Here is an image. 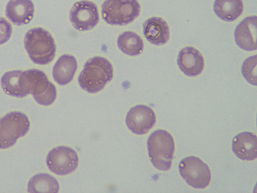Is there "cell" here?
<instances>
[{
    "instance_id": "obj_1",
    "label": "cell",
    "mask_w": 257,
    "mask_h": 193,
    "mask_svg": "<svg viewBox=\"0 0 257 193\" xmlns=\"http://www.w3.org/2000/svg\"><path fill=\"white\" fill-rule=\"evenodd\" d=\"M113 77V68L104 57H93L85 63L80 73L79 84L80 88L90 93L99 92Z\"/></svg>"
},
{
    "instance_id": "obj_2",
    "label": "cell",
    "mask_w": 257,
    "mask_h": 193,
    "mask_svg": "<svg viewBox=\"0 0 257 193\" xmlns=\"http://www.w3.org/2000/svg\"><path fill=\"white\" fill-rule=\"evenodd\" d=\"M24 47L34 63L45 65L54 60L56 45L49 32L41 27L29 30L25 34Z\"/></svg>"
},
{
    "instance_id": "obj_3",
    "label": "cell",
    "mask_w": 257,
    "mask_h": 193,
    "mask_svg": "<svg viewBox=\"0 0 257 193\" xmlns=\"http://www.w3.org/2000/svg\"><path fill=\"white\" fill-rule=\"evenodd\" d=\"M148 149L149 158L156 168L163 171L171 169L175 144L169 132L163 130L153 132L149 137Z\"/></svg>"
},
{
    "instance_id": "obj_4",
    "label": "cell",
    "mask_w": 257,
    "mask_h": 193,
    "mask_svg": "<svg viewBox=\"0 0 257 193\" xmlns=\"http://www.w3.org/2000/svg\"><path fill=\"white\" fill-rule=\"evenodd\" d=\"M141 11L138 0H105L102 5L103 20L113 26L132 24L139 17Z\"/></svg>"
},
{
    "instance_id": "obj_5",
    "label": "cell",
    "mask_w": 257,
    "mask_h": 193,
    "mask_svg": "<svg viewBox=\"0 0 257 193\" xmlns=\"http://www.w3.org/2000/svg\"><path fill=\"white\" fill-rule=\"evenodd\" d=\"M30 129L26 115L19 112L9 113L0 119V149L13 146L20 137L25 136Z\"/></svg>"
},
{
    "instance_id": "obj_6",
    "label": "cell",
    "mask_w": 257,
    "mask_h": 193,
    "mask_svg": "<svg viewBox=\"0 0 257 193\" xmlns=\"http://www.w3.org/2000/svg\"><path fill=\"white\" fill-rule=\"evenodd\" d=\"M181 177L191 187L205 189L210 184L211 172L208 165L194 156L183 158L179 164Z\"/></svg>"
},
{
    "instance_id": "obj_7",
    "label": "cell",
    "mask_w": 257,
    "mask_h": 193,
    "mask_svg": "<svg viewBox=\"0 0 257 193\" xmlns=\"http://www.w3.org/2000/svg\"><path fill=\"white\" fill-rule=\"evenodd\" d=\"M26 72L29 80V93L33 95L38 104L51 105L57 96L56 86L48 80L43 71L31 69Z\"/></svg>"
},
{
    "instance_id": "obj_8",
    "label": "cell",
    "mask_w": 257,
    "mask_h": 193,
    "mask_svg": "<svg viewBox=\"0 0 257 193\" xmlns=\"http://www.w3.org/2000/svg\"><path fill=\"white\" fill-rule=\"evenodd\" d=\"M47 164L52 173L57 175H67L77 168L79 157L74 149L59 146L53 149L48 154Z\"/></svg>"
},
{
    "instance_id": "obj_9",
    "label": "cell",
    "mask_w": 257,
    "mask_h": 193,
    "mask_svg": "<svg viewBox=\"0 0 257 193\" xmlns=\"http://www.w3.org/2000/svg\"><path fill=\"white\" fill-rule=\"evenodd\" d=\"M98 8L93 2L82 0L73 5L70 11V21L77 31H90L99 22Z\"/></svg>"
},
{
    "instance_id": "obj_10",
    "label": "cell",
    "mask_w": 257,
    "mask_h": 193,
    "mask_svg": "<svg viewBox=\"0 0 257 193\" xmlns=\"http://www.w3.org/2000/svg\"><path fill=\"white\" fill-rule=\"evenodd\" d=\"M157 117L151 108L146 105H137L128 111L126 125L135 134L145 135L155 125Z\"/></svg>"
},
{
    "instance_id": "obj_11",
    "label": "cell",
    "mask_w": 257,
    "mask_h": 193,
    "mask_svg": "<svg viewBox=\"0 0 257 193\" xmlns=\"http://www.w3.org/2000/svg\"><path fill=\"white\" fill-rule=\"evenodd\" d=\"M257 18L249 16L243 20L236 27L234 37L236 44L245 51L256 50Z\"/></svg>"
},
{
    "instance_id": "obj_12",
    "label": "cell",
    "mask_w": 257,
    "mask_h": 193,
    "mask_svg": "<svg viewBox=\"0 0 257 193\" xmlns=\"http://www.w3.org/2000/svg\"><path fill=\"white\" fill-rule=\"evenodd\" d=\"M178 65L183 73L189 77L200 75L205 67V59L196 48L187 47L179 52Z\"/></svg>"
},
{
    "instance_id": "obj_13",
    "label": "cell",
    "mask_w": 257,
    "mask_h": 193,
    "mask_svg": "<svg viewBox=\"0 0 257 193\" xmlns=\"http://www.w3.org/2000/svg\"><path fill=\"white\" fill-rule=\"evenodd\" d=\"M34 13L35 7L32 0H9L7 4V17L17 26L29 24Z\"/></svg>"
},
{
    "instance_id": "obj_14",
    "label": "cell",
    "mask_w": 257,
    "mask_h": 193,
    "mask_svg": "<svg viewBox=\"0 0 257 193\" xmlns=\"http://www.w3.org/2000/svg\"><path fill=\"white\" fill-rule=\"evenodd\" d=\"M144 35L151 44L161 46L166 44L170 39L168 24L162 18H149L143 25Z\"/></svg>"
},
{
    "instance_id": "obj_15",
    "label": "cell",
    "mask_w": 257,
    "mask_h": 193,
    "mask_svg": "<svg viewBox=\"0 0 257 193\" xmlns=\"http://www.w3.org/2000/svg\"><path fill=\"white\" fill-rule=\"evenodd\" d=\"M232 150L241 160H255L257 158L256 135L250 132H243L236 135L232 141Z\"/></svg>"
},
{
    "instance_id": "obj_16",
    "label": "cell",
    "mask_w": 257,
    "mask_h": 193,
    "mask_svg": "<svg viewBox=\"0 0 257 193\" xmlns=\"http://www.w3.org/2000/svg\"><path fill=\"white\" fill-rule=\"evenodd\" d=\"M77 62L75 57L69 54L61 56L53 68L55 81L60 85L70 83L77 70Z\"/></svg>"
},
{
    "instance_id": "obj_17",
    "label": "cell",
    "mask_w": 257,
    "mask_h": 193,
    "mask_svg": "<svg viewBox=\"0 0 257 193\" xmlns=\"http://www.w3.org/2000/svg\"><path fill=\"white\" fill-rule=\"evenodd\" d=\"M214 13L224 22H231L238 19L244 11L242 0H215Z\"/></svg>"
},
{
    "instance_id": "obj_18",
    "label": "cell",
    "mask_w": 257,
    "mask_h": 193,
    "mask_svg": "<svg viewBox=\"0 0 257 193\" xmlns=\"http://www.w3.org/2000/svg\"><path fill=\"white\" fill-rule=\"evenodd\" d=\"M117 45L121 52L127 56H137L144 51V41L134 32L126 31L119 35Z\"/></svg>"
},
{
    "instance_id": "obj_19",
    "label": "cell",
    "mask_w": 257,
    "mask_h": 193,
    "mask_svg": "<svg viewBox=\"0 0 257 193\" xmlns=\"http://www.w3.org/2000/svg\"><path fill=\"white\" fill-rule=\"evenodd\" d=\"M59 185L56 179L48 174H36L30 180L28 192L32 193L59 192Z\"/></svg>"
},
{
    "instance_id": "obj_20",
    "label": "cell",
    "mask_w": 257,
    "mask_h": 193,
    "mask_svg": "<svg viewBox=\"0 0 257 193\" xmlns=\"http://www.w3.org/2000/svg\"><path fill=\"white\" fill-rule=\"evenodd\" d=\"M22 72L20 70H13L5 73L1 79L2 87L5 92L17 98L26 96L22 88Z\"/></svg>"
},
{
    "instance_id": "obj_21",
    "label": "cell",
    "mask_w": 257,
    "mask_h": 193,
    "mask_svg": "<svg viewBox=\"0 0 257 193\" xmlns=\"http://www.w3.org/2000/svg\"><path fill=\"white\" fill-rule=\"evenodd\" d=\"M256 63L257 56L249 57L245 59L242 66V73L245 79L249 84L256 85Z\"/></svg>"
},
{
    "instance_id": "obj_22",
    "label": "cell",
    "mask_w": 257,
    "mask_h": 193,
    "mask_svg": "<svg viewBox=\"0 0 257 193\" xmlns=\"http://www.w3.org/2000/svg\"><path fill=\"white\" fill-rule=\"evenodd\" d=\"M12 34V25L4 18L0 17V45L8 42Z\"/></svg>"
}]
</instances>
